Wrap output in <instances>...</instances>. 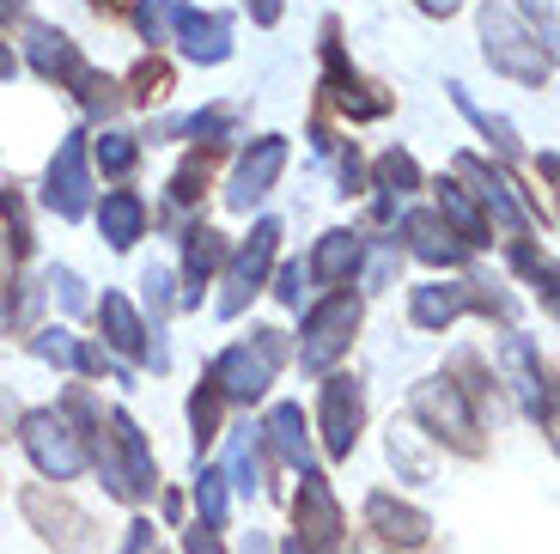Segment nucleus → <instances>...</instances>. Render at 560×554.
<instances>
[{
    "label": "nucleus",
    "instance_id": "obj_25",
    "mask_svg": "<svg viewBox=\"0 0 560 554\" xmlns=\"http://www.w3.org/2000/svg\"><path fill=\"white\" fill-rule=\"evenodd\" d=\"M268 445H275V458L293 463V470H305V463H311V439H305V415H299V402H280L275 415H268Z\"/></svg>",
    "mask_w": 560,
    "mask_h": 554
},
{
    "label": "nucleus",
    "instance_id": "obj_14",
    "mask_svg": "<svg viewBox=\"0 0 560 554\" xmlns=\"http://www.w3.org/2000/svg\"><path fill=\"white\" fill-rule=\"evenodd\" d=\"M98 323H104V342H110L116 354H128V360H153V366H165V354H159V347L147 342V323L135 318V305H128L122 292H104V299H98Z\"/></svg>",
    "mask_w": 560,
    "mask_h": 554
},
{
    "label": "nucleus",
    "instance_id": "obj_30",
    "mask_svg": "<svg viewBox=\"0 0 560 554\" xmlns=\"http://www.w3.org/2000/svg\"><path fill=\"white\" fill-rule=\"evenodd\" d=\"M196 499H201V524L220 536V530H225V470H201Z\"/></svg>",
    "mask_w": 560,
    "mask_h": 554
},
{
    "label": "nucleus",
    "instance_id": "obj_35",
    "mask_svg": "<svg viewBox=\"0 0 560 554\" xmlns=\"http://www.w3.org/2000/svg\"><path fill=\"white\" fill-rule=\"evenodd\" d=\"M201 183H208V159H189V165H183L177 177H171V201H196Z\"/></svg>",
    "mask_w": 560,
    "mask_h": 554
},
{
    "label": "nucleus",
    "instance_id": "obj_1",
    "mask_svg": "<svg viewBox=\"0 0 560 554\" xmlns=\"http://www.w3.org/2000/svg\"><path fill=\"white\" fill-rule=\"evenodd\" d=\"M481 56H488V68L512 73V80L524 85H542L548 73H555V49H542L536 43V31L524 25L512 7H481Z\"/></svg>",
    "mask_w": 560,
    "mask_h": 554
},
{
    "label": "nucleus",
    "instance_id": "obj_33",
    "mask_svg": "<svg viewBox=\"0 0 560 554\" xmlns=\"http://www.w3.org/2000/svg\"><path fill=\"white\" fill-rule=\"evenodd\" d=\"M415 183H420V171H415V159H408V153H384V159H378V189L408 195Z\"/></svg>",
    "mask_w": 560,
    "mask_h": 554
},
{
    "label": "nucleus",
    "instance_id": "obj_19",
    "mask_svg": "<svg viewBox=\"0 0 560 554\" xmlns=\"http://www.w3.org/2000/svg\"><path fill=\"white\" fill-rule=\"evenodd\" d=\"M505 366H512V384H518L524 408H530L536 420H548V415H555V396H548V378L536 372V347L524 342V335H512V342H505Z\"/></svg>",
    "mask_w": 560,
    "mask_h": 554
},
{
    "label": "nucleus",
    "instance_id": "obj_6",
    "mask_svg": "<svg viewBox=\"0 0 560 554\" xmlns=\"http://www.w3.org/2000/svg\"><path fill=\"white\" fill-rule=\"evenodd\" d=\"M275 250H280V220H256L250 238L238 244V256H232V268H225L220 318H238L256 292H262V275H268V263H275Z\"/></svg>",
    "mask_w": 560,
    "mask_h": 554
},
{
    "label": "nucleus",
    "instance_id": "obj_41",
    "mask_svg": "<svg viewBox=\"0 0 560 554\" xmlns=\"http://www.w3.org/2000/svg\"><path fill=\"white\" fill-rule=\"evenodd\" d=\"M256 13V25H280V0H244Z\"/></svg>",
    "mask_w": 560,
    "mask_h": 554
},
{
    "label": "nucleus",
    "instance_id": "obj_26",
    "mask_svg": "<svg viewBox=\"0 0 560 554\" xmlns=\"http://www.w3.org/2000/svg\"><path fill=\"white\" fill-rule=\"evenodd\" d=\"M353 263H360V232H323L317 250H311V275L329 280V287H341L353 275Z\"/></svg>",
    "mask_w": 560,
    "mask_h": 554
},
{
    "label": "nucleus",
    "instance_id": "obj_22",
    "mask_svg": "<svg viewBox=\"0 0 560 554\" xmlns=\"http://www.w3.org/2000/svg\"><path fill=\"white\" fill-rule=\"evenodd\" d=\"M463 305H469V287H445V280H433V287H415L408 318H415L420 330H445V323L463 318Z\"/></svg>",
    "mask_w": 560,
    "mask_h": 554
},
{
    "label": "nucleus",
    "instance_id": "obj_4",
    "mask_svg": "<svg viewBox=\"0 0 560 554\" xmlns=\"http://www.w3.org/2000/svg\"><path fill=\"white\" fill-rule=\"evenodd\" d=\"M353 330H360V299L336 292V299L311 305V318H305V342H299V366H311V372L336 366L341 354L353 347Z\"/></svg>",
    "mask_w": 560,
    "mask_h": 554
},
{
    "label": "nucleus",
    "instance_id": "obj_9",
    "mask_svg": "<svg viewBox=\"0 0 560 554\" xmlns=\"http://www.w3.org/2000/svg\"><path fill=\"white\" fill-rule=\"evenodd\" d=\"M280 171H287V140H280V135H262V140H250V153H244V159H238V171H232V189H225V208L250 213L256 201H262V195L280 183Z\"/></svg>",
    "mask_w": 560,
    "mask_h": 554
},
{
    "label": "nucleus",
    "instance_id": "obj_43",
    "mask_svg": "<svg viewBox=\"0 0 560 554\" xmlns=\"http://www.w3.org/2000/svg\"><path fill=\"white\" fill-rule=\"evenodd\" d=\"M7 427H13V396H0V439H7Z\"/></svg>",
    "mask_w": 560,
    "mask_h": 554
},
{
    "label": "nucleus",
    "instance_id": "obj_15",
    "mask_svg": "<svg viewBox=\"0 0 560 554\" xmlns=\"http://www.w3.org/2000/svg\"><path fill=\"white\" fill-rule=\"evenodd\" d=\"M110 451H122V487H128V499H140V494H153L159 487V470H153V451H147V439H140V427L116 408L110 415Z\"/></svg>",
    "mask_w": 560,
    "mask_h": 554
},
{
    "label": "nucleus",
    "instance_id": "obj_34",
    "mask_svg": "<svg viewBox=\"0 0 560 554\" xmlns=\"http://www.w3.org/2000/svg\"><path fill=\"white\" fill-rule=\"evenodd\" d=\"M171 92V68L165 61H140L135 68V104H159Z\"/></svg>",
    "mask_w": 560,
    "mask_h": 554
},
{
    "label": "nucleus",
    "instance_id": "obj_17",
    "mask_svg": "<svg viewBox=\"0 0 560 554\" xmlns=\"http://www.w3.org/2000/svg\"><path fill=\"white\" fill-rule=\"evenodd\" d=\"M457 177H469V183H476V195H481V201H488L493 213H500V226H505V232H512V238H518V244H524V238H530V220H524V208H518V201H512V183H505L500 171H488V165H481L476 153H463V159H457Z\"/></svg>",
    "mask_w": 560,
    "mask_h": 554
},
{
    "label": "nucleus",
    "instance_id": "obj_3",
    "mask_svg": "<svg viewBox=\"0 0 560 554\" xmlns=\"http://www.w3.org/2000/svg\"><path fill=\"white\" fill-rule=\"evenodd\" d=\"M19 439H25L37 475H49V482H73V475L92 463V451H85V432H73L68 420L56 415V408H31V415L19 420Z\"/></svg>",
    "mask_w": 560,
    "mask_h": 554
},
{
    "label": "nucleus",
    "instance_id": "obj_27",
    "mask_svg": "<svg viewBox=\"0 0 560 554\" xmlns=\"http://www.w3.org/2000/svg\"><path fill=\"white\" fill-rule=\"evenodd\" d=\"M31 354H37V360H56V366H73V372H104V354L80 347L68 330H43L37 342H31Z\"/></svg>",
    "mask_w": 560,
    "mask_h": 554
},
{
    "label": "nucleus",
    "instance_id": "obj_7",
    "mask_svg": "<svg viewBox=\"0 0 560 554\" xmlns=\"http://www.w3.org/2000/svg\"><path fill=\"white\" fill-rule=\"evenodd\" d=\"M293 524H299V554H341V512H336V494L323 475H305L293 499Z\"/></svg>",
    "mask_w": 560,
    "mask_h": 554
},
{
    "label": "nucleus",
    "instance_id": "obj_38",
    "mask_svg": "<svg viewBox=\"0 0 560 554\" xmlns=\"http://www.w3.org/2000/svg\"><path fill=\"white\" fill-rule=\"evenodd\" d=\"M49 287L61 292V305H68V311H85V292H80V275H73V268H56V275H49Z\"/></svg>",
    "mask_w": 560,
    "mask_h": 554
},
{
    "label": "nucleus",
    "instance_id": "obj_31",
    "mask_svg": "<svg viewBox=\"0 0 560 554\" xmlns=\"http://www.w3.org/2000/svg\"><path fill=\"white\" fill-rule=\"evenodd\" d=\"M189 420H196V451L220 439V390H213V384L196 390V402H189Z\"/></svg>",
    "mask_w": 560,
    "mask_h": 554
},
{
    "label": "nucleus",
    "instance_id": "obj_12",
    "mask_svg": "<svg viewBox=\"0 0 560 554\" xmlns=\"http://www.w3.org/2000/svg\"><path fill=\"white\" fill-rule=\"evenodd\" d=\"M171 31H177L183 56L201 61V68H220L232 56V25L220 13H196V7H171Z\"/></svg>",
    "mask_w": 560,
    "mask_h": 554
},
{
    "label": "nucleus",
    "instance_id": "obj_13",
    "mask_svg": "<svg viewBox=\"0 0 560 554\" xmlns=\"http://www.w3.org/2000/svg\"><path fill=\"white\" fill-rule=\"evenodd\" d=\"M25 43H31V61H37V73L43 80H68L73 92L85 85V61H80V49H73V37L68 31H56V25H25Z\"/></svg>",
    "mask_w": 560,
    "mask_h": 554
},
{
    "label": "nucleus",
    "instance_id": "obj_39",
    "mask_svg": "<svg viewBox=\"0 0 560 554\" xmlns=\"http://www.w3.org/2000/svg\"><path fill=\"white\" fill-rule=\"evenodd\" d=\"M299 292H305V268H280V287H275V299L280 305H299Z\"/></svg>",
    "mask_w": 560,
    "mask_h": 554
},
{
    "label": "nucleus",
    "instance_id": "obj_21",
    "mask_svg": "<svg viewBox=\"0 0 560 554\" xmlns=\"http://www.w3.org/2000/svg\"><path fill=\"white\" fill-rule=\"evenodd\" d=\"M439 220L451 226V238H457L463 250L488 244V220H481V208L463 195V183H439Z\"/></svg>",
    "mask_w": 560,
    "mask_h": 554
},
{
    "label": "nucleus",
    "instance_id": "obj_18",
    "mask_svg": "<svg viewBox=\"0 0 560 554\" xmlns=\"http://www.w3.org/2000/svg\"><path fill=\"white\" fill-rule=\"evenodd\" d=\"M365 518H372V530H378L384 542H396V549H420V542H427V518H420L415 506H402V499H390V494L365 499Z\"/></svg>",
    "mask_w": 560,
    "mask_h": 554
},
{
    "label": "nucleus",
    "instance_id": "obj_32",
    "mask_svg": "<svg viewBox=\"0 0 560 554\" xmlns=\"http://www.w3.org/2000/svg\"><path fill=\"white\" fill-rule=\"evenodd\" d=\"M135 159H140V147L128 135H104L98 140V165L110 171V177H128V171H135Z\"/></svg>",
    "mask_w": 560,
    "mask_h": 554
},
{
    "label": "nucleus",
    "instance_id": "obj_28",
    "mask_svg": "<svg viewBox=\"0 0 560 554\" xmlns=\"http://www.w3.org/2000/svg\"><path fill=\"white\" fill-rule=\"evenodd\" d=\"M390 463L408 475V482H433V458L420 451V432L415 427H390Z\"/></svg>",
    "mask_w": 560,
    "mask_h": 554
},
{
    "label": "nucleus",
    "instance_id": "obj_44",
    "mask_svg": "<svg viewBox=\"0 0 560 554\" xmlns=\"http://www.w3.org/2000/svg\"><path fill=\"white\" fill-rule=\"evenodd\" d=\"M19 61H13V49H7V43H0V80H7V73H13Z\"/></svg>",
    "mask_w": 560,
    "mask_h": 554
},
{
    "label": "nucleus",
    "instance_id": "obj_46",
    "mask_svg": "<svg viewBox=\"0 0 560 554\" xmlns=\"http://www.w3.org/2000/svg\"><path fill=\"white\" fill-rule=\"evenodd\" d=\"M92 7H116V0H92Z\"/></svg>",
    "mask_w": 560,
    "mask_h": 554
},
{
    "label": "nucleus",
    "instance_id": "obj_8",
    "mask_svg": "<svg viewBox=\"0 0 560 554\" xmlns=\"http://www.w3.org/2000/svg\"><path fill=\"white\" fill-rule=\"evenodd\" d=\"M43 201L61 213V220H80L92 208V165H85V135H68L49 159V183H43Z\"/></svg>",
    "mask_w": 560,
    "mask_h": 554
},
{
    "label": "nucleus",
    "instance_id": "obj_47",
    "mask_svg": "<svg viewBox=\"0 0 560 554\" xmlns=\"http://www.w3.org/2000/svg\"><path fill=\"white\" fill-rule=\"evenodd\" d=\"M287 554H299V542H287Z\"/></svg>",
    "mask_w": 560,
    "mask_h": 554
},
{
    "label": "nucleus",
    "instance_id": "obj_45",
    "mask_svg": "<svg viewBox=\"0 0 560 554\" xmlns=\"http://www.w3.org/2000/svg\"><path fill=\"white\" fill-rule=\"evenodd\" d=\"M250 554H268V542H262V536H250Z\"/></svg>",
    "mask_w": 560,
    "mask_h": 554
},
{
    "label": "nucleus",
    "instance_id": "obj_23",
    "mask_svg": "<svg viewBox=\"0 0 560 554\" xmlns=\"http://www.w3.org/2000/svg\"><path fill=\"white\" fill-rule=\"evenodd\" d=\"M98 226H104V238H110L116 250H128L140 232H147V201H140L135 189H110L104 208H98Z\"/></svg>",
    "mask_w": 560,
    "mask_h": 554
},
{
    "label": "nucleus",
    "instance_id": "obj_24",
    "mask_svg": "<svg viewBox=\"0 0 560 554\" xmlns=\"http://www.w3.org/2000/svg\"><path fill=\"white\" fill-rule=\"evenodd\" d=\"M220 256H225V238L208 232V226H196V232H189V244H183V280H189L183 305H196V299H201V280L220 268Z\"/></svg>",
    "mask_w": 560,
    "mask_h": 554
},
{
    "label": "nucleus",
    "instance_id": "obj_42",
    "mask_svg": "<svg viewBox=\"0 0 560 554\" xmlns=\"http://www.w3.org/2000/svg\"><path fill=\"white\" fill-rule=\"evenodd\" d=\"M415 7H420V13H433V19H451L463 0H415Z\"/></svg>",
    "mask_w": 560,
    "mask_h": 554
},
{
    "label": "nucleus",
    "instance_id": "obj_2",
    "mask_svg": "<svg viewBox=\"0 0 560 554\" xmlns=\"http://www.w3.org/2000/svg\"><path fill=\"white\" fill-rule=\"evenodd\" d=\"M280 354H287L280 330H256L250 342L225 347L220 360H213V390H220V402H256L268 384H275Z\"/></svg>",
    "mask_w": 560,
    "mask_h": 554
},
{
    "label": "nucleus",
    "instance_id": "obj_11",
    "mask_svg": "<svg viewBox=\"0 0 560 554\" xmlns=\"http://www.w3.org/2000/svg\"><path fill=\"white\" fill-rule=\"evenodd\" d=\"M25 518L43 530V542H56L61 554H80L85 542H92V518H85L80 506H68V499H56L49 487H25Z\"/></svg>",
    "mask_w": 560,
    "mask_h": 554
},
{
    "label": "nucleus",
    "instance_id": "obj_20",
    "mask_svg": "<svg viewBox=\"0 0 560 554\" xmlns=\"http://www.w3.org/2000/svg\"><path fill=\"white\" fill-rule=\"evenodd\" d=\"M402 232H408V250H415L420 263H463V244L451 238V226L439 220V213H408L402 220Z\"/></svg>",
    "mask_w": 560,
    "mask_h": 554
},
{
    "label": "nucleus",
    "instance_id": "obj_40",
    "mask_svg": "<svg viewBox=\"0 0 560 554\" xmlns=\"http://www.w3.org/2000/svg\"><path fill=\"white\" fill-rule=\"evenodd\" d=\"M189 554H220V536H213V530H189Z\"/></svg>",
    "mask_w": 560,
    "mask_h": 554
},
{
    "label": "nucleus",
    "instance_id": "obj_29",
    "mask_svg": "<svg viewBox=\"0 0 560 554\" xmlns=\"http://www.w3.org/2000/svg\"><path fill=\"white\" fill-rule=\"evenodd\" d=\"M451 104H457V111H463V116H469V123H476V128H481V135H488V140H493V147H500V153H505V159L518 153V135H512V123H500V116H488V111H476V97L463 92V85H451Z\"/></svg>",
    "mask_w": 560,
    "mask_h": 554
},
{
    "label": "nucleus",
    "instance_id": "obj_10",
    "mask_svg": "<svg viewBox=\"0 0 560 554\" xmlns=\"http://www.w3.org/2000/svg\"><path fill=\"white\" fill-rule=\"evenodd\" d=\"M360 420H365L360 378H329L323 384V445H329V458H348L360 445Z\"/></svg>",
    "mask_w": 560,
    "mask_h": 554
},
{
    "label": "nucleus",
    "instance_id": "obj_16",
    "mask_svg": "<svg viewBox=\"0 0 560 554\" xmlns=\"http://www.w3.org/2000/svg\"><path fill=\"white\" fill-rule=\"evenodd\" d=\"M323 61H329V97H336V104L353 116V123H372V116H384V111H390V97H384L378 85H365L360 73H353L348 61H341V49H336V43L323 49Z\"/></svg>",
    "mask_w": 560,
    "mask_h": 554
},
{
    "label": "nucleus",
    "instance_id": "obj_37",
    "mask_svg": "<svg viewBox=\"0 0 560 554\" xmlns=\"http://www.w3.org/2000/svg\"><path fill=\"white\" fill-rule=\"evenodd\" d=\"M396 263H402V250H396V244H378V256H372V268H365V287H372V292L390 287Z\"/></svg>",
    "mask_w": 560,
    "mask_h": 554
},
{
    "label": "nucleus",
    "instance_id": "obj_5",
    "mask_svg": "<svg viewBox=\"0 0 560 554\" xmlns=\"http://www.w3.org/2000/svg\"><path fill=\"white\" fill-rule=\"evenodd\" d=\"M415 415L427 420V427H433L439 439H451L457 451H469V458L481 451V420H476L469 396H463V390L451 384V378H427V384L415 390Z\"/></svg>",
    "mask_w": 560,
    "mask_h": 554
},
{
    "label": "nucleus",
    "instance_id": "obj_36",
    "mask_svg": "<svg viewBox=\"0 0 560 554\" xmlns=\"http://www.w3.org/2000/svg\"><path fill=\"white\" fill-rule=\"evenodd\" d=\"M135 25H140V37H147V43H165V31H171V7H165V0H147V7L135 13Z\"/></svg>",
    "mask_w": 560,
    "mask_h": 554
}]
</instances>
